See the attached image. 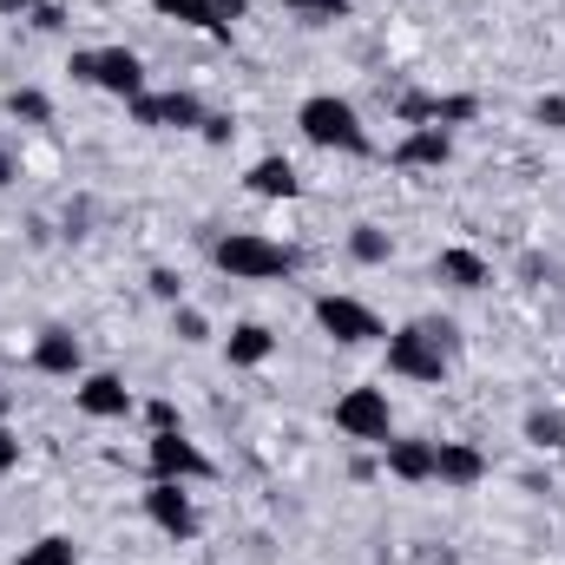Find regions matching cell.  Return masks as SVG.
Returning <instances> with one entry per match:
<instances>
[{
	"instance_id": "obj_1",
	"label": "cell",
	"mask_w": 565,
	"mask_h": 565,
	"mask_svg": "<svg viewBox=\"0 0 565 565\" xmlns=\"http://www.w3.org/2000/svg\"><path fill=\"white\" fill-rule=\"evenodd\" d=\"M296 132L316 151H335V158H375V132L362 126V113L342 93H309L296 106Z\"/></svg>"
},
{
	"instance_id": "obj_2",
	"label": "cell",
	"mask_w": 565,
	"mask_h": 565,
	"mask_svg": "<svg viewBox=\"0 0 565 565\" xmlns=\"http://www.w3.org/2000/svg\"><path fill=\"white\" fill-rule=\"evenodd\" d=\"M211 264L231 282H282V277H296L302 257H296L282 237H264V231H224V237L211 244Z\"/></svg>"
},
{
	"instance_id": "obj_3",
	"label": "cell",
	"mask_w": 565,
	"mask_h": 565,
	"mask_svg": "<svg viewBox=\"0 0 565 565\" xmlns=\"http://www.w3.org/2000/svg\"><path fill=\"white\" fill-rule=\"evenodd\" d=\"M447 362H454V322H402L388 329V375L402 382H447Z\"/></svg>"
},
{
	"instance_id": "obj_4",
	"label": "cell",
	"mask_w": 565,
	"mask_h": 565,
	"mask_svg": "<svg viewBox=\"0 0 565 565\" xmlns=\"http://www.w3.org/2000/svg\"><path fill=\"white\" fill-rule=\"evenodd\" d=\"M309 309H316V329H322L335 349H369V342H388V322H382L362 296L329 289V296H316Z\"/></svg>"
},
{
	"instance_id": "obj_5",
	"label": "cell",
	"mask_w": 565,
	"mask_h": 565,
	"mask_svg": "<svg viewBox=\"0 0 565 565\" xmlns=\"http://www.w3.org/2000/svg\"><path fill=\"white\" fill-rule=\"evenodd\" d=\"M145 473H151V480L198 487V480H217V460H211L184 427H171V434H145Z\"/></svg>"
},
{
	"instance_id": "obj_6",
	"label": "cell",
	"mask_w": 565,
	"mask_h": 565,
	"mask_svg": "<svg viewBox=\"0 0 565 565\" xmlns=\"http://www.w3.org/2000/svg\"><path fill=\"white\" fill-rule=\"evenodd\" d=\"M329 422L342 440H362V447H382L388 434H395V408H388V388H342L335 395V408H329Z\"/></svg>"
},
{
	"instance_id": "obj_7",
	"label": "cell",
	"mask_w": 565,
	"mask_h": 565,
	"mask_svg": "<svg viewBox=\"0 0 565 565\" xmlns=\"http://www.w3.org/2000/svg\"><path fill=\"white\" fill-rule=\"evenodd\" d=\"M73 408H79L86 422H132V415H139V395L126 388V375H113V369H93V375H79V388H73Z\"/></svg>"
},
{
	"instance_id": "obj_8",
	"label": "cell",
	"mask_w": 565,
	"mask_h": 565,
	"mask_svg": "<svg viewBox=\"0 0 565 565\" xmlns=\"http://www.w3.org/2000/svg\"><path fill=\"white\" fill-rule=\"evenodd\" d=\"M145 520H151L164 540H178V546L198 540V526H204L198 507H191V493H184L178 480H145Z\"/></svg>"
},
{
	"instance_id": "obj_9",
	"label": "cell",
	"mask_w": 565,
	"mask_h": 565,
	"mask_svg": "<svg viewBox=\"0 0 565 565\" xmlns=\"http://www.w3.org/2000/svg\"><path fill=\"white\" fill-rule=\"evenodd\" d=\"M33 369L53 375V382H79V375H86V342H79L73 329L46 322V329L33 335Z\"/></svg>"
},
{
	"instance_id": "obj_10",
	"label": "cell",
	"mask_w": 565,
	"mask_h": 565,
	"mask_svg": "<svg viewBox=\"0 0 565 565\" xmlns=\"http://www.w3.org/2000/svg\"><path fill=\"white\" fill-rule=\"evenodd\" d=\"M434 480L454 487V493H467V487L487 480V454L473 440H434Z\"/></svg>"
},
{
	"instance_id": "obj_11",
	"label": "cell",
	"mask_w": 565,
	"mask_h": 565,
	"mask_svg": "<svg viewBox=\"0 0 565 565\" xmlns=\"http://www.w3.org/2000/svg\"><path fill=\"white\" fill-rule=\"evenodd\" d=\"M382 467L395 480H408V487H427L434 480V440L427 434H388L382 440Z\"/></svg>"
},
{
	"instance_id": "obj_12",
	"label": "cell",
	"mask_w": 565,
	"mask_h": 565,
	"mask_svg": "<svg viewBox=\"0 0 565 565\" xmlns=\"http://www.w3.org/2000/svg\"><path fill=\"white\" fill-rule=\"evenodd\" d=\"M388 158H395L402 171H440V164L454 158V132H447V126H408Z\"/></svg>"
},
{
	"instance_id": "obj_13",
	"label": "cell",
	"mask_w": 565,
	"mask_h": 565,
	"mask_svg": "<svg viewBox=\"0 0 565 565\" xmlns=\"http://www.w3.org/2000/svg\"><path fill=\"white\" fill-rule=\"evenodd\" d=\"M93 86L113 93V99H139L145 93V60L132 53V46H99V73H93Z\"/></svg>"
},
{
	"instance_id": "obj_14",
	"label": "cell",
	"mask_w": 565,
	"mask_h": 565,
	"mask_svg": "<svg viewBox=\"0 0 565 565\" xmlns=\"http://www.w3.org/2000/svg\"><path fill=\"white\" fill-rule=\"evenodd\" d=\"M244 191L250 198H264V204H289V198H302V178H296V164L270 151V158H257L250 171H244Z\"/></svg>"
},
{
	"instance_id": "obj_15",
	"label": "cell",
	"mask_w": 565,
	"mask_h": 565,
	"mask_svg": "<svg viewBox=\"0 0 565 565\" xmlns=\"http://www.w3.org/2000/svg\"><path fill=\"white\" fill-rule=\"evenodd\" d=\"M434 282H447V289H460V296H467V289H487V282H493V264H487L480 250L454 244V250H440V257H434Z\"/></svg>"
},
{
	"instance_id": "obj_16",
	"label": "cell",
	"mask_w": 565,
	"mask_h": 565,
	"mask_svg": "<svg viewBox=\"0 0 565 565\" xmlns=\"http://www.w3.org/2000/svg\"><path fill=\"white\" fill-rule=\"evenodd\" d=\"M277 355V329L270 322H237L231 335H224V362L231 369H264Z\"/></svg>"
},
{
	"instance_id": "obj_17",
	"label": "cell",
	"mask_w": 565,
	"mask_h": 565,
	"mask_svg": "<svg viewBox=\"0 0 565 565\" xmlns=\"http://www.w3.org/2000/svg\"><path fill=\"white\" fill-rule=\"evenodd\" d=\"M158 99V132H198L204 126V99L191 86H171V93H151Z\"/></svg>"
},
{
	"instance_id": "obj_18",
	"label": "cell",
	"mask_w": 565,
	"mask_h": 565,
	"mask_svg": "<svg viewBox=\"0 0 565 565\" xmlns=\"http://www.w3.org/2000/svg\"><path fill=\"white\" fill-rule=\"evenodd\" d=\"M349 257H355L362 270H382V264H395V237H388L382 224H355V231H349Z\"/></svg>"
},
{
	"instance_id": "obj_19",
	"label": "cell",
	"mask_w": 565,
	"mask_h": 565,
	"mask_svg": "<svg viewBox=\"0 0 565 565\" xmlns=\"http://www.w3.org/2000/svg\"><path fill=\"white\" fill-rule=\"evenodd\" d=\"M520 434H526L533 454H559L565 447V408H533V415L520 422Z\"/></svg>"
},
{
	"instance_id": "obj_20",
	"label": "cell",
	"mask_w": 565,
	"mask_h": 565,
	"mask_svg": "<svg viewBox=\"0 0 565 565\" xmlns=\"http://www.w3.org/2000/svg\"><path fill=\"white\" fill-rule=\"evenodd\" d=\"M151 13L191 26V33H211V26H217V0H151Z\"/></svg>"
},
{
	"instance_id": "obj_21",
	"label": "cell",
	"mask_w": 565,
	"mask_h": 565,
	"mask_svg": "<svg viewBox=\"0 0 565 565\" xmlns=\"http://www.w3.org/2000/svg\"><path fill=\"white\" fill-rule=\"evenodd\" d=\"M13 565H86V559H79V546H73L66 533H40V540H33Z\"/></svg>"
},
{
	"instance_id": "obj_22",
	"label": "cell",
	"mask_w": 565,
	"mask_h": 565,
	"mask_svg": "<svg viewBox=\"0 0 565 565\" xmlns=\"http://www.w3.org/2000/svg\"><path fill=\"white\" fill-rule=\"evenodd\" d=\"M7 119H20V126H53V99H46L40 86H13V93H7Z\"/></svg>"
},
{
	"instance_id": "obj_23",
	"label": "cell",
	"mask_w": 565,
	"mask_h": 565,
	"mask_svg": "<svg viewBox=\"0 0 565 565\" xmlns=\"http://www.w3.org/2000/svg\"><path fill=\"white\" fill-rule=\"evenodd\" d=\"M171 335H178L184 349H204V342H211V316L191 309V302H178V309H171Z\"/></svg>"
},
{
	"instance_id": "obj_24",
	"label": "cell",
	"mask_w": 565,
	"mask_h": 565,
	"mask_svg": "<svg viewBox=\"0 0 565 565\" xmlns=\"http://www.w3.org/2000/svg\"><path fill=\"white\" fill-rule=\"evenodd\" d=\"M467 119H480V99L473 93H447V99H434V126H467Z\"/></svg>"
},
{
	"instance_id": "obj_25",
	"label": "cell",
	"mask_w": 565,
	"mask_h": 565,
	"mask_svg": "<svg viewBox=\"0 0 565 565\" xmlns=\"http://www.w3.org/2000/svg\"><path fill=\"white\" fill-rule=\"evenodd\" d=\"M302 26H329V20H349V0H282Z\"/></svg>"
},
{
	"instance_id": "obj_26",
	"label": "cell",
	"mask_w": 565,
	"mask_h": 565,
	"mask_svg": "<svg viewBox=\"0 0 565 565\" xmlns=\"http://www.w3.org/2000/svg\"><path fill=\"white\" fill-rule=\"evenodd\" d=\"M145 289H151V296H158V302H171V309H178V302H184V277H178V270H171V264H158V270H151V277H145Z\"/></svg>"
},
{
	"instance_id": "obj_27",
	"label": "cell",
	"mask_w": 565,
	"mask_h": 565,
	"mask_svg": "<svg viewBox=\"0 0 565 565\" xmlns=\"http://www.w3.org/2000/svg\"><path fill=\"white\" fill-rule=\"evenodd\" d=\"M198 139H204V145H231V139H237V119H231V113H204Z\"/></svg>"
},
{
	"instance_id": "obj_28",
	"label": "cell",
	"mask_w": 565,
	"mask_h": 565,
	"mask_svg": "<svg viewBox=\"0 0 565 565\" xmlns=\"http://www.w3.org/2000/svg\"><path fill=\"white\" fill-rule=\"evenodd\" d=\"M26 26H33V33H60V26H66V7H60V0H40V7L26 13Z\"/></svg>"
},
{
	"instance_id": "obj_29",
	"label": "cell",
	"mask_w": 565,
	"mask_h": 565,
	"mask_svg": "<svg viewBox=\"0 0 565 565\" xmlns=\"http://www.w3.org/2000/svg\"><path fill=\"white\" fill-rule=\"evenodd\" d=\"M533 119H540L546 132H565V93H546V99H533Z\"/></svg>"
},
{
	"instance_id": "obj_30",
	"label": "cell",
	"mask_w": 565,
	"mask_h": 565,
	"mask_svg": "<svg viewBox=\"0 0 565 565\" xmlns=\"http://www.w3.org/2000/svg\"><path fill=\"white\" fill-rule=\"evenodd\" d=\"M139 415H145V427H151V434H171V427H184V422H178V408H171L164 395H158V402H145Z\"/></svg>"
},
{
	"instance_id": "obj_31",
	"label": "cell",
	"mask_w": 565,
	"mask_h": 565,
	"mask_svg": "<svg viewBox=\"0 0 565 565\" xmlns=\"http://www.w3.org/2000/svg\"><path fill=\"white\" fill-rule=\"evenodd\" d=\"M66 73H73L79 86H93V73H99V46H79V53L66 60Z\"/></svg>"
},
{
	"instance_id": "obj_32",
	"label": "cell",
	"mask_w": 565,
	"mask_h": 565,
	"mask_svg": "<svg viewBox=\"0 0 565 565\" xmlns=\"http://www.w3.org/2000/svg\"><path fill=\"white\" fill-rule=\"evenodd\" d=\"M13 467H20V434L0 422V473H13Z\"/></svg>"
},
{
	"instance_id": "obj_33",
	"label": "cell",
	"mask_w": 565,
	"mask_h": 565,
	"mask_svg": "<svg viewBox=\"0 0 565 565\" xmlns=\"http://www.w3.org/2000/svg\"><path fill=\"white\" fill-rule=\"evenodd\" d=\"M33 7H40V0H0V20H26Z\"/></svg>"
},
{
	"instance_id": "obj_34",
	"label": "cell",
	"mask_w": 565,
	"mask_h": 565,
	"mask_svg": "<svg viewBox=\"0 0 565 565\" xmlns=\"http://www.w3.org/2000/svg\"><path fill=\"white\" fill-rule=\"evenodd\" d=\"M13 178H20V164H13V151H7V145H0V191H7V184H13Z\"/></svg>"
},
{
	"instance_id": "obj_35",
	"label": "cell",
	"mask_w": 565,
	"mask_h": 565,
	"mask_svg": "<svg viewBox=\"0 0 565 565\" xmlns=\"http://www.w3.org/2000/svg\"><path fill=\"white\" fill-rule=\"evenodd\" d=\"M0 422H7V395H0Z\"/></svg>"
}]
</instances>
